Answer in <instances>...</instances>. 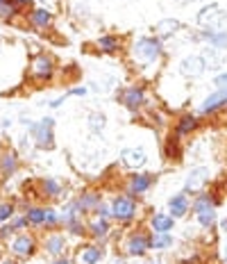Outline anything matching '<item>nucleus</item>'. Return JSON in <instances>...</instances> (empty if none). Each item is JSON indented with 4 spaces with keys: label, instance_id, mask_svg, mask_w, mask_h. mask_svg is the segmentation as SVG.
Instances as JSON below:
<instances>
[{
    "label": "nucleus",
    "instance_id": "obj_5",
    "mask_svg": "<svg viewBox=\"0 0 227 264\" xmlns=\"http://www.w3.org/2000/svg\"><path fill=\"white\" fill-rule=\"evenodd\" d=\"M204 69H207V64H204L202 55H191V57H184L182 64H180V71H182V75H186V78H198V75L204 73Z\"/></svg>",
    "mask_w": 227,
    "mask_h": 264
},
{
    "label": "nucleus",
    "instance_id": "obj_44",
    "mask_svg": "<svg viewBox=\"0 0 227 264\" xmlns=\"http://www.w3.org/2000/svg\"><path fill=\"white\" fill-rule=\"evenodd\" d=\"M18 3H25V0H18Z\"/></svg>",
    "mask_w": 227,
    "mask_h": 264
},
{
    "label": "nucleus",
    "instance_id": "obj_20",
    "mask_svg": "<svg viewBox=\"0 0 227 264\" xmlns=\"http://www.w3.org/2000/svg\"><path fill=\"white\" fill-rule=\"evenodd\" d=\"M80 214H82V210H80L78 201L68 203V205H66V210H64V223L70 225V223H75V221H80Z\"/></svg>",
    "mask_w": 227,
    "mask_h": 264
},
{
    "label": "nucleus",
    "instance_id": "obj_25",
    "mask_svg": "<svg viewBox=\"0 0 227 264\" xmlns=\"http://www.w3.org/2000/svg\"><path fill=\"white\" fill-rule=\"evenodd\" d=\"M198 221H200V225H204V228H209V225L216 223V212L212 210H202V212H198Z\"/></svg>",
    "mask_w": 227,
    "mask_h": 264
},
{
    "label": "nucleus",
    "instance_id": "obj_13",
    "mask_svg": "<svg viewBox=\"0 0 227 264\" xmlns=\"http://www.w3.org/2000/svg\"><path fill=\"white\" fill-rule=\"evenodd\" d=\"M178 30H180V23L175 19H164V21H159L157 23L154 32H157L159 39H168V37H173Z\"/></svg>",
    "mask_w": 227,
    "mask_h": 264
},
{
    "label": "nucleus",
    "instance_id": "obj_4",
    "mask_svg": "<svg viewBox=\"0 0 227 264\" xmlns=\"http://www.w3.org/2000/svg\"><path fill=\"white\" fill-rule=\"evenodd\" d=\"M198 23L204 25V28H209V30H216V28H220V25L225 23V12H222L218 5H209L198 14Z\"/></svg>",
    "mask_w": 227,
    "mask_h": 264
},
{
    "label": "nucleus",
    "instance_id": "obj_38",
    "mask_svg": "<svg viewBox=\"0 0 227 264\" xmlns=\"http://www.w3.org/2000/svg\"><path fill=\"white\" fill-rule=\"evenodd\" d=\"M180 5H186V3H196V0H178Z\"/></svg>",
    "mask_w": 227,
    "mask_h": 264
},
{
    "label": "nucleus",
    "instance_id": "obj_8",
    "mask_svg": "<svg viewBox=\"0 0 227 264\" xmlns=\"http://www.w3.org/2000/svg\"><path fill=\"white\" fill-rule=\"evenodd\" d=\"M222 105H227V89H220V91L212 93V96L204 98L202 107H200V112L202 114H209V112H216V109H220Z\"/></svg>",
    "mask_w": 227,
    "mask_h": 264
},
{
    "label": "nucleus",
    "instance_id": "obj_15",
    "mask_svg": "<svg viewBox=\"0 0 227 264\" xmlns=\"http://www.w3.org/2000/svg\"><path fill=\"white\" fill-rule=\"evenodd\" d=\"M152 182H154L152 176H134L130 180V191L132 194H144V191H148L152 187Z\"/></svg>",
    "mask_w": 227,
    "mask_h": 264
},
{
    "label": "nucleus",
    "instance_id": "obj_35",
    "mask_svg": "<svg viewBox=\"0 0 227 264\" xmlns=\"http://www.w3.org/2000/svg\"><path fill=\"white\" fill-rule=\"evenodd\" d=\"M96 212H98L100 219H107V216L112 214V207H107V205H98V207H96Z\"/></svg>",
    "mask_w": 227,
    "mask_h": 264
},
{
    "label": "nucleus",
    "instance_id": "obj_37",
    "mask_svg": "<svg viewBox=\"0 0 227 264\" xmlns=\"http://www.w3.org/2000/svg\"><path fill=\"white\" fill-rule=\"evenodd\" d=\"M216 84H218V87H222V89H227V73L218 75V78H216Z\"/></svg>",
    "mask_w": 227,
    "mask_h": 264
},
{
    "label": "nucleus",
    "instance_id": "obj_42",
    "mask_svg": "<svg viewBox=\"0 0 227 264\" xmlns=\"http://www.w3.org/2000/svg\"><path fill=\"white\" fill-rule=\"evenodd\" d=\"M225 259H227V248H225Z\"/></svg>",
    "mask_w": 227,
    "mask_h": 264
},
{
    "label": "nucleus",
    "instance_id": "obj_6",
    "mask_svg": "<svg viewBox=\"0 0 227 264\" xmlns=\"http://www.w3.org/2000/svg\"><path fill=\"white\" fill-rule=\"evenodd\" d=\"M207 178H209V171L204 167H198V169H193L191 173H188V178H186V185H184V189L186 191H200L204 187V182H207Z\"/></svg>",
    "mask_w": 227,
    "mask_h": 264
},
{
    "label": "nucleus",
    "instance_id": "obj_18",
    "mask_svg": "<svg viewBox=\"0 0 227 264\" xmlns=\"http://www.w3.org/2000/svg\"><path fill=\"white\" fill-rule=\"evenodd\" d=\"M100 257H102V250L96 248V246H89V248H84L80 253V262L82 264H98Z\"/></svg>",
    "mask_w": 227,
    "mask_h": 264
},
{
    "label": "nucleus",
    "instance_id": "obj_27",
    "mask_svg": "<svg viewBox=\"0 0 227 264\" xmlns=\"http://www.w3.org/2000/svg\"><path fill=\"white\" fill-rule=\"evenodd\" d=\"M28 221H30V223H46V210L30 207V210H28Z\"/></svg>",
    "mask_w": 227,
    "mask_h": 264
},
{
    "label": "nucleus",
    "instance_id": "obj_10",
    "mask_svg": "<svg viewBox=\"0 0 227 264\" xmlns=\"http://www.w3.org/2000/svg\"><path fill=\"white\" fill-rule=\"evenodd\" d=\"M150 246V239L146 235H141V232H136V235H132L128 239V253L130 255H144L146 250H148Z\"/></svg>",
    "mask_w": 227,
    "mask_h": 264
},
{
    "label": "nucleus",
    "instance_id": "obj_23",
    "mask_svg": "<svg viewBox=\"0 0 227 264\" xmlns=\"http://www.w3.org/2000/svg\"><path fill=\"white\" fill-rule=\"evenodd\" d=\"M91 232H94L96 237H104L109 232V223H107V219H94V223H91Z\"/></svg>",
    "mask_w": 227,
    "mask_h": 264
},
{
    "label": "nucleus",
    "instance_id": "obj_26",
    "mask_svg": "<svg viewBox=\"0 0 227 264\" xmlns=\"http://www.w3.org/2000/svg\"><path fill=\"white\" fill-rule=\"evenodd\" d=\"M98 46L104 53H116V50H118V39H114V37H100Z\"/></svg>",
    "mask_w": 227,
    "mask_h": 264
},
{
    "label": "nucleus",
    "instance_id": "obj_29",
    "mask_svg": "<svg viewBox=\"0 0 227 264\" xmlns=\"http://www.w3.org/2000/svg\"><path fill=\"white\" fill-rule=\"evenodd\" d=\"M0 167H2V171L5 173H14L16 171V157L12 155H2V160H0Z\"/></svg>",
    "mask_w": 227,
    "mask_h": 264
},
{
    "label": "nucleus",
    "instance_id": "obj_24",
    "mask_svg": "<svg viewBox=\"0 0 227 264\" xmlns=\"http://www.w3.org/2000/svg\"><path fill=\"white\" fill-rule=\"evenodd\" d=\"M32 23H34L36 28H46V25H50V14L46 10L32 12Z\"/></svg>",
    "mask_w": 227,
    "mask_h": 264
},
{
    "label": "nucleus",
    "instance_id": "obj_1",
    "mask_svg": "<svg viewBox=\"0 0 227 264\" xmlns=\"http://www.w3.org/2000/svg\"><path fill=\"white\" fill-rule=\"evenodd\" d=\"M132 55L138 64H150L162 55V44H159V39H152V37H141L134 44Z\"/></svg>",
    "mask_w": 227,
    "mask_h": 264
},
{
    "label": "nucleus",
    "instance_id": "obj_3",
    "mask_svg": "<svg viewBox=\"0 0 227 264\" xmlns=\"http://www.w3.org/2000/svg\"><path fill=\"white\" fill-rule=\"evenodd\" d=\"M52 118H44L41 123H32L30 130L34 132V139H36V146L41 148H52Z\"/></svg>",
    "mask_w": 227,
    "mask_h": 264
},
{
    "label": "nucleus",
    "instance_id": "obj_34",
    "mask_svg": "<svg viewBox=\"0 0 227 264\" xmlns=\"http://www.w3.org/2000/svg\"><path fill=\"white\" fill-rule=\"evenodd\" d=\"M12 214H14V207H12V205H0V223L7 221Z\"/></svg>",
    "mask_w": 227,
    "mask_h": 264
},
{
    "label": "nucleus",
    "instance_id": "obj_39",
    "mask_svg": "<svg viewBox=\"0 0 227 264\" xmlns=\"http://www.w3.org/2000/svg\"><path fill=\"white\" fill-rule=\"evenodd\" d=\"M54 264H68V259H57Z\"/></svg>",
    "mask_w": 227,
    "mask_h": 264
},
{
    "label": "nucleus",
    "instance_id": "obj_7",
    "mask_svg": "<svg viewBox=\"0 0 227 264\" xmlns=\"http://www.w3.org/2000/svg\"><path fill=\"white\" fill-rule=\"evenodd\" d=\"M120 157H123L125 167H130V169H141L148 162V157H146V153L141 148H125L120 153Z\"/></svg>",
    "mask_w": 227,
    "mask_h": 264
},
{
    "label": "nucleus",
    "instance_id": "obj_11",
    "mask_svg": "<svg viewBox=\"0 0 227 264\" xmlns=\"http://www.w3.org/2000/svg\"><path fill=\"white\" fill-rule=\"evenodd\" d=\"M50 73H52V62L46 55H39L32 62V75H36V78H50Z\"/></svg>",
    "mask_w": 227,
    "mask_h": 264
},
{
    "label": "nucleus",
    "instance_id": "obj_40",
    "mask_svg": "<svg viewBox=\"0 0 227 264\" xmlns=\"http://www.w3.org/2000/svg\"><path fill=\"white\" fill-rule=\"evenodd\" d=\"M222 230H225V232H227V219L222 221Z\"/></svg>",
    "mask_w": 227,
    "mask_h": 264
},
{
    "label": "nucleus",
    "instance_id": "obj_43",
    "mask_svg": "<svg viewBox=\"0 0 227 264\" xmlns=\"http://www.w3.org/2000/svg\"><path fill=\"white\" fill-rule=\"evenodd\" d=\"M2 3H5V0H0V5H2Z\"/></svg>",
    "mask_w": 227,
    "mask_h": 264
},
{
    "label": "nucleus",
    "instance_id": "obj_16",
    "mask_svg": "<svg viewBox=\"0 0 227 264\" xmlns=\"http://www.w3.org/2000/svg\"><path fill=\"white\" fill-rule=\"evenodd\" d=\"M173 223H175V219L170 214H154L152 216L154 232H168V230H173Z\"/></svg>",
    "mask_w": 227,
    "mask_h": 264
},
{
    "label": "nucleus",
    "instance_id": "obj_30",
    "mask_svg": "<svg viewBox=\"0 0 227 264\" xmlns=\"http://www.w3.org/2000/svg\"><path fill=\"white\" fill-rule=\"evenodd\" d=\"M204 39H209L212 44H216V46H227V32H204Z\"/></svg>",
    "mask_w": 227,
    "mask_h": 264
},
{
    "label": "nucleus",
    "instance_id": "obj_45",
    "mask_svg": "<svg viewBox=\"0 0 227 264\" xmlns=\"http://www.w3.org/2000/svg\"><path fill=\"white\" fill-rule=\"evenodd\" d=\"M150 264H154V262H150Z\"/></svg>",
    "mask_w": 227,
    "mask_h": 264
},
{
    "label": "nucleus",
    "instance_id": "obj_41",
    "mask_svg": "<svg viewBox=\"0 0 227 264\" xmlns=\"http://www.w3.org/2000/svg\"><path fill=\"white\" fill-rule=\"evenodd\" d=\"M2 264H12V262H10V259H5V262H2Z\"/></svg>",
    "mask_w": 227,
    "mask_h": 264
},
{
    "label": "nucleus",
    "instance_id": "obj_2",
    "mask_svg": "<svg viewBox=\"0 0 227 264\" xmlns=\"http://www.w3.org/2000/svg\"><path fill=\"white\" fill-rule=\"evenodd\" d=\"M136 214V203L132 196H118L112 203V216H116L118 221H130Z\"/></svg>",
    "mask_w": 227,
    "mask_h": 264
},
{
    "label": "nucleus",
    "instance_id": "obj_33",
    "mask_svg": "<svg viewBox=\"0 0 227 264\" xmlns=\"http://www.w3.org/2000/svg\"><path fill=\"white\" fill-rule=\"evenodd\" d=\"M44 187H46V191H48L50 196H57V194H60V185H57L54 180H50V178L44 182Z\"/></svg>",
    "mask_w": 227,
    "mask_h": 264
},
{
    "label": "nucleus",
    "instance_id": "obj_19",
    "mask_svg": "<svg viewBox=\"0 0 227 264\" xmlns=\"http://www.w3.org/2000/svg\"><path fill=\"white\" fill-rule=\"evenodd\" d=\"M150 246H154V248H168V246H173V237L168 235V232H154L150 237Z\"/></svg>",
    "mask_w": 227,
    "mask_h": 264
},
{
    "label": "nucleus",
    "instance_id": "obj_22",
    "mask_svg": "<svg viewBox=\"0 0 227 264\" xmlns=\"http://www.w3.org/2000/svg\"><path fill=\"white\" fill-rule=\"evenodd\" d=\"M78 205H80V210H91V207H98L100 205V196H96V194H86L84 198H80L78 201Z\"/></svg>",
    "mask_w": 227,
    "mask_h": 264
},
{
    "label": "nucleus",
    "instance_id": "obj_14",
    "mask_svg": "<svg viewBox=\"0 0 227 264\" xmlns=\"http://www.w3.org/2000/svg\"><path fill=\"white\" fill-rule=\"evenodd\" d=\"M168 207H170V214H173V219H178V216H184V214H186V207H188L186 194L173 196V198H170V203H168Z\"/></svg>",
    "mask_w": 227,
    "mask_h": 264
},
{
    "label": "nucleus",
    "instance_id": "obj_17",
    "mask_svg": "<svg viewBox=\"0 0 227 264\" xmlns=\"http://www.w3.org/2000/svg\"><path fill=\"white\" fill-rule=\"evenodd\" d=\"M66 248V241L62 235H50L48 239H46V250H48L50 255H62Z\"/></svg>",
    "mask_w": 227,
    "mask_h": 264
},
{
    "label": "nucleus",
    "instance_id": "obj_32",
    "mask_svg": "<svg viewBox=\"0 0 227 264\" xmlns=\"http://www.w3.org/2000/svg\"><path fill=\"white\" fill-rule=\"evenodd\" d=\"M209 62V69H216L218 64H220V55H218V50H209L207 55H204V64Z\"/></svg>",
    "mask_w": 227,
    "mask_h": 264
},
{
    "label": "nucleus",
    "instance_id": "obj_9",
    "mask_svg": "<svg viewBox=\"0 0 227 264\" xmlns=\"http://www.w3.org/2000/svg\"><path fill=\"white\" fill-rule=\"evenodd\" d=\"M120 100H123V105H128L130 109H136L138 105H144L146 93L141 91V89H136V87H130V89H125V91H123Z\"/></svg>",
    "mask_w": 227,
    "mask_h": 264
},
{
    "label": "nucleus",
    "instance_id": "obj_12",
    "mask_svg": "<svg viewBox=\"0 0 227 264\" xmlns=\"http://www.w3.org/2000/svg\"><path fill=\"white\" fill-rule=\"evenodd\" d=\"M12 250H14L16 255H32L34 253V239L28 235H20L14 239V244H12Z\"/></svg>",
    "mask_w": 227,
    "mask_h": 264
},
{
    "label": "nucleus",
    "instance_id": "obj_31",
    "mask_svg": "<svg viewBox=\"0 0 227 264\" xmlns=\"http://www.w3.org/2000/svg\"><path fill=\"white\" fill-rule=\"evenodd\" d=\"M193 210L196 212H202V210H212V198L209 196H200L196 203H193Z\"/></svg>",
    "mask_w": 227,
    "mask_h": 264
},
{
    "label": "nucleus",
    "instance_id": "obj_36",
    "mask_svg": "<svg viewBox=\"0 0 227 264\" xmlns=\"http://www.w3.org/2000/svg\"><path fill=\"white\" fill-rule=\"evenodd\" d=\"M60 221V216L54 214L52 210H46V223H57Z\"/></svg>",
    "mask_w": 227,
    "mask_h": 264
},
{
    "label": "nucleus",
    "instance_id": "obj_28",
    "mask_svg": "<svg viewBox=\"0 0 227 264\" xmlns=\"http://www.w3.org/2000/svg\"><path fill=\"white\" fill-rule=\"evenodd\" d=\"M193 127H196V116H184L178 125V135H186V132H191Z\"/></svg>",
    "mask_w": 227,
    "mask_h": 264
},
{
    "label": "nucleus",
    "instance_id": "obj_21",
    "mask_svg": "<svg viewBox=\"0 0 227 264\" xmlns=\"http://www.w3.org/2000/svg\"><path fill=\"white\" fill-rule=\"evenodd\" d=\"M104 123H107V118H104V114H100V112H94L89 116V127L96 132V135H100V132L104 130Z\"/></svg>",
    "mask_w": 227,
    "mask_h": 264
}]
</instances>
